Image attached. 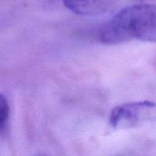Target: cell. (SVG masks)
Here are the masks:
<instances>
[{
    "mask_svg": "<svg viewBox=\"0 0 156 156\" xmlns=\"http://www.w3.org/2000/svg\"><path fill=\"white\" fill-rule=\"evenodd\" d=\"M97 37L104 45L156 42V5L142 3L118 12L101 27Z\"/></svg>",
    "mask_w": 156,
    "mask_h": 156,
    "instance_id": "6da1fadb",
    "label": "cell"
},
{
    "mask_svg": "<svg viewBox=\"0 0 156 156\" xmlns=\"http://www.w3.org/2000/svg\"><path fill=\"white\" fill-rule=\"evenodd\" d=\"M146 0H63L64 5L80 16H100L120 12Z\"/></svg>",
    "mask_w": 156,
    "mask_h": 156,
    "instance_id": "7a4b0ae2",
    "label": "cell"
},
{
    "mask_svg": "<svg viewBox=\"0 0 156 156\" xmlns=\"http://www.w3.org/2000/svg\"><path fill=\"white\" fill-rule=\"evenodd\" d=\"M154 107L155 104L150 101H138L117 106L111 112L110 124L112 128L133 126L139 121L144 111Z\"/></svg>",
    "mask_w": 156,
    "mask_h": 156,
    "instance_id": "3957f363",
    "label": "cell"
},
{
    "mask_svg": "<svg viewBox=\"0 0 156 156\" xmlns=\"http://www.w3.org/2000/svg\"><path fill=\"white\" fill-rule=\"evenodd\" d=\"M9 116V105L5 95L0 94V127L4 126Z\"/></svg>",
    "mask_w": 156,
    "mask_h": 156,
    "instance_id": "277c9868",
    "label": "cell"
}]
</instances>
